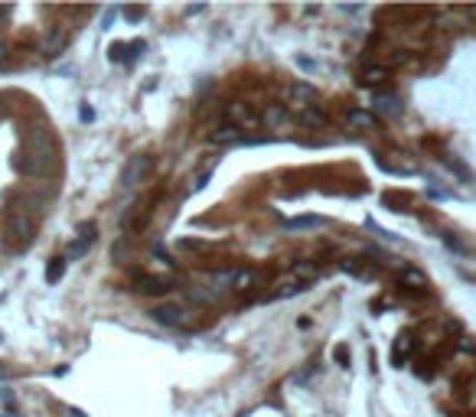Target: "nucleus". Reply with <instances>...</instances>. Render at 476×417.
I'll use <instances>...</instances> for the list:
<instances>
[{
	"label": "nucleus",
	"instance_id": "1",
	"mask_svg": "<svg viewBox=\"0 0 476 417\" xmlns=\"http://www.w3.org/2000/svg\"><path fill=\"white\" fill-rule=\"evenodd\" d=\"M52 160H56L52 134L46 131V127H33V131H30V140H26V160H23L26 173L43 176V173H50Z\"/></svg>",
	"mask_w": 476,
	"mask_h": 417
},
{
	"label": "nucleus",
	"instance_id": "2",
	"mask_svg": "<svg viewBox=\"0 0 476 417\" xmlns=\"http://www.w3.org/2000/svg\"><path fill=\"white\" fill-rule=\"evenodd\" d=\"M3 232H7V242L13 248H26L33 242V235H36V222H33V215L23 206H13V208H7Z\"/></svg>",
	"mask_w": 476,
	"mask_h": 417
},
{
	"label": "nucleus",
	"instance_id": "3",
	"mask_svg": "<svg viewBox=\"0 0 476 417\" xmlns=\"http://www.w3.org/2000/svg\"><path fill=\"white\" fill-rule=\"evenodd\" d=\"M151 157L147 153H138V157H131L127 160V167H125V173H121V186L125 189H134V186H140L144 180H147V173H151Z\"/></svg>",
	"mask_w": 476,
	"mask_h": 417
},
{
	"label": "nucleus",
	"instance_id": "4",
	"mask_svg": "<svg viewBox=\"0 0 476 417\" xmlns=\"http://www.w3.org/2000/svg\"><path fill=\"white\" fill-rule=\"evenodd\" d=\"M151 317L160 326H183V323H189V310L180 307V303H160V307L151 310Z\"/></svg>",
	"mask_w": 476,
	"mask_h": 417
},
{
	"label": "nucleus",
	"instance_id": "5",
	"mask_svg": "<svg viewBox=\"0 0 476 417\" xmlns=\"http://www.w3.org/2000/svg\"><path fill=\"white\" fill-rule=\"evenodd\" d=\"M131 290H134V294H166V290H170V281L153 277V274H134Z\"/></svg>",
	"mask_w": 476,
	"mask_h": 417
},
{
	"label": "nucleus",
	"instance_id": "6",
	"mask_svg": "<svg viewBox=\"0 0 476 417\" xmlns=\"http://www.w3.org/2000/svg\"><path fill=\"white\" fill-rule=\"evenodd\" d=\"M316 98V88L310 85V82H290L288 85V105H294V108H310V101Z\"/></svg>",
	"mask_w": 476,
	"mask_h": 417
},
{
	"label": "nucleus",
	"instance_id": "7",
	"mask_svg": "<svg viewBox=\"0 0 476 417\" xmlns=\"http://www.w3.org/2000/svg\"><path fill=\"white\" fill-rule=\"evenodd\" d=\"M241 140H245V131L238 124H219L209 134V144H215V147H228V144H241Z\"/></svg>",
	"mask_w": 476,
	"mask_h": 417
},
{
	"label": "nucleus",
	"instance_id": "8",
	"mask_svg": "<svg viewBox=\"0 0 476 417\" xmlns=\"http://www.w3.org/2000/svg\"><path fill=\"white\" fill-rule=\"evenodd\" d=\"M95 245V222H85L82 225V235H78V242L72 248H69V255H65V261H78L85 258V251Z\"/></svg>",
	"mask_w": 476,
	"mask_h": 417
},
{
	"label": "nucleus",
	"instance_id": "9",
	"mask_svg": "<svg viewBox=\"0 0 476 417\" xmlns=\"http://www.w3.org/2000/svg\"><path fill=\"white\" fill-rule=\"evenodd\" d=\"M346 124H349L352 131H376V127H378L376 114H372V111H365V108L346 111Z\"/></svg>",
	"mask_w": 476,
	"mask_h": 417
},
{
	"label": "nucleus",
	"instance_id": "10",
	"mask_svg": "<svg viewBox=\"0 0 476 417\" xmlns=\"http://www.w3.org/2000/svg\"><path fill=\"white\" fill-rule=\"evenodd\" d=\"M258 284V270L255 268H232V290L235 294H245Z\"/></svg>",
	"mask_w": 476,
	"mask_h": 417
},
{
	"label": "nucleus",
	"instance_id": "11",
	"mask_svg": "<svg viewBox=\"0 0 476 417\" xmlns=\"http://www.w3.org/2000/svg\"><path fill=\"white\" fill-rule=\"evenodd\" d=\"M144 215H147V199H138V202L121 215V228H125V232H134L140 222H144Z\"/></svg>",
	"mask_w": 476,
	"mask_h": 417
},
{
	"label": "nucleus",
	"instance_id": "12",
	"mask_svg": "<svg viewBox=\"0 0 476 417\" xmlns=\"http://www.w3.org/2000/svg\"><path fill=\"white\" fill-rule=\"evenodd\" d=\"M228 114H232V124H238L241 131H245V127H255V124H258V118L251 114V108L245 105V101H235V105L228 108Z\"/></svg>",
	"mask_w": 476,
	"mask_h": 417
},
{
	"label": "nucleus",
	"instance_id": "13",
	"mask_svg": "<svg viewBox=\"0 0 476 417\" xmlns=\"http://www.w3.org/2000/svg\"><path fill=\"white\" fill-rule=\"evenodd\" d=\"M284 121H288V108L284 105H264V111H261L264 127H281Z\"/></svg>",
	"mask_w": 476,
	"mask_h": 417
},
{
	"label": "nucleus",
	"instance_id": "14",
	"mask_svg": "<svg viewBox=\"0 0 476 417\" xmlns=\"http://www.w3.org/2000/svg\"><path fill=\"white\" fill-rule=\"evenodd\" d=\"M65 43H69V33H65V30H56V33H52V36L43 43V56L56 59V56L65 50Z\"/></svg>",
	"mask_w": 476,
	"mask_h": 417
},
{
	"label": "nucleus",
	"instance_id": "15",
	"mask_svg": "<svg viewBox=\"0 0 476 417\" xmlns=\"http://www.w3.org/2000/svg\"><path fill=\"white\" fill-rule=\"evenodd\" d=\"M385 78H389V69H385V65H369V69L359 72V82H363V85H378V82H385Z\"/></svg>",
	"mask_w": 476,
	"mask_h": 417
},
{
	"label": "nucleus",
	"instance_id": "16",
	"mask_svg": "<svg viewBox=\"0 0 476 417\" xmlns=\"http://www.w3.org/2000/svg\"><path fill=\"white\" fill-rule=\"evenodd\" d=\"M401 284H404V287H411V290H427V277L421 274V270H414V268L401 270Z\"/></svg>",
	"mask_w": 476,
	"mask_h": 417
},
{
	"label": "nucleus",
	"instance_id": "17",
	"mask_svg": "<svg viewBox=\"0 0 476 417\" xmlns=\"http://www.w3.org/2000/svg\"><path fill=\"white\" fill-rule=\"evenodd\" d=\"M316 225H323L320 215H301V219H288V222H284V228H288V232H297V228H316Z\"/></svg>",
	"mask_w": 476,
	"mask_h": 417
},
{
	"label": "nucleus",
	"instance_id": "18",
	"mask_svg": "<svg viewBox=\"0 0 476 417\" xmlns=\"http://www.w3.org/2000/svg\"><path fill=\"white\" fill-rule=\"evenodd\" d=\"M301 121L307 124V127H326V114L320 108H314V105H310V108L301 111Z\"/></svg>",
	"mask_w": 476,
	"mask_h": 417
},
{
	"label": "nucleus",
	"instance_id": "19",
	"mask_svg": "<svg viewBox=\"0 0 476 417\" xmlns=\"http://www.w3.org/2000/svg\"><path fill=\"white\" fill-rule=\"evenodd\" d=\"M290 274H294V277H301V281H314V277H316V264H310V261H297V264L290 268Z\"/></svg>",
	"mask_w": 476,
	"mask_h": 417
},
{
	"label": "nucleus",
	"instance_id": "20",
	"mask_svg": "<svg viewBox=\"0 0 476 417\" xmlns=\"http://www.w3.org/2000/svg\"><path fill=\"white\" fill-rule=\"evenodd\" d=\"M63 270H65V258H56V261L50 264V268H46V281L56 284L59 277H63Z\"/></svg>",
	"mask_w": 476,
	"mask_h": 417
},
{
	"label": "nucleus",
	"instance_id": "21",
	"mask_svg": "<svg viewBox=\"0 0 476 417\" xmlns=\"http://www.w3.org/2000/svg\"><path fill=\"white\" fill-rule=\"evenodd\" d=\"M180 248H183V251H199V248H202V242H193V238H183V242H180Z\"/></svg>",
	"mask_w": 476,
	"mask_h": 417
},
{
	"label": "nucleus",
	"instance_id": "22",
	"mask_svg": "<svg viewBox=\"0 0 476 417\" xmlns=\"http://www.w3.org/2000/svg\"><path fill=\"white\" fill-rule=\"evenodd\" d=\"M111 59H125V46H121V43H114L111 46Z\"/></svg>",
	"mask_w": 476,
	"mask_h": 417
},
{
	"label": "nucleus",
	"instance_id": "23",
	"mask_svg": "<svg viewBox=\"0 0 476 417\" xmlns=\"http://www.w3.org/2000/svg\"><path fill=\"white\" fill-rule=\"evenodd\" d=\"M202 10H206V3H193V7H186V17H196Z\"/></svg>",
	"mask_w": 476,
	"mask_h": 417
},
{
	"label": "nucleus",
	"instance_id": "24",
	"mask_svg": "<svg viewBox=\"0 0 476 417\" xmlns=\"http://www.w3.org/2000/svg\"><path fill=\"white\" fill-rule=\"evenodd\" d=\"M127 17H131V20H140V17H144V7H131V10H127Z\"/></svg>",
	"mask_w": 476,
	"mask_h": 417
},
{
	"label": "nucleus",
	"instance_id": "25",
	"mask_svg": "<svg viewBox=\"0 0 476 417\" xmlns=\"http://www.w3.org/2000/svg\"><path fill=\"white\" fill-rule=\"evenodd\" d=\"M3 59H7V43L0 39V65H3Z\"/></svg>",
	"mask_w": 476,
	"mask_h": 417
},
{
	"label": "nucleus",
	"instance_id": "26",
	"mask_svg": "<svg viewBox=\"0 0 476 417\" xmlns=\"http://www.w3.org/2000/svg\"><path fill=\"white\" fill-rule=\"evenodd\" d=\"M7 13H10V7H0V20H3V17H7Z\"/></svg>",
	"mask_w": 476,
	"mask_h": 417
}]
</instances>
